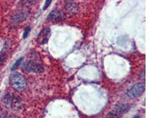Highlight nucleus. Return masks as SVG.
Returning a JSON list of instances; mask_svg holds the SVG:
<instances>
[{
	"mask_svg": "<svg viewBox=\"0 0 158 118\" xmlns=\"http://www.w3.org/2000/svg\"><path fill=\"white\" fill-rule=\"evenodd\" d=\"M10 84L14 90L18 92L23 91L27 87V82L25 78L18 73L11 75L10 77Z\"/></svg>",
	"mask_w": 158,
	"mask_h": 118,
	"instance_id": "f257e3e1",
	"label": "nucleus"
},
{
	"mask_svg": "<svg viewBox=\"0 0 158 118\" xmlns=\"http://www.w3.org/2000/svg\"><path fill=\"white\" fill-rule=\"evenodd\" d=\"M4 105L9 109L18 110L22 106L23 103L21 98L13 93H9L3 98Z\"/></svg>",
	"mask_w": 158,
	"mask_h": 118,
	"instance_id": "f03ea898",
	"label": "nucleus"
},
{
	"mask_svg": "<svg viewBox=\"0 0 158 118\" xmlns=\"http://www.w3.org/2000/svg\"><path fill=\"white\" fill-rule=\"evenodd\" d=\"M145 90V85L141 83H137L129 88L124 92L125 98L133 99L140 96Z\"/></svg>",
	"mask_w": 158,
	"mask_h": 118,
	"instance_id": "7ed1b4c3",
	"label": "nucleus"
},
{
	"mask_svg": "<svg viewBox=\"0 0 158 118\" xmlns=\"http://www.w3.org/2000/svg\"><path fill=\"white\" fill-rule=\"evenodd\" d=\"M130 109V106L127 103H122L116 106L106 116L105 118H121L127 113Z\"/></svg>",
	"mask_w": 158,
	"mask_h": 118,
	"instance_id": "20e7f679",
	"label": "nucleus"
},
{
	"mask_svg": "<svg viewBox=\"0 0 158 118\" xmlns=\"http://www.w3.org/2000/svg\"><path fill=\"white\" fill-rule=\"evenodd\" d=\"M23 70L27 73H40L43 72V68L42 65L33 61H27L22 66Z\"/></svg>",
	"mask_w": 158,
	"mask_h": 118,
	"instance_id": "39448f33",
	"label": "nucleus"
},
{
	"mask_svg": "<svg viewBox=\"0 0 158 118\" xmlns=\"http://www.w3.org/2000/svg\"><path fill=\"white\" fill-rule=\"evenodd\" d=\"M48 18L52 22H60L65 20L66 15L62 11L55 10L52 11L48 16Z\"/></svg>",
	"mask_w": 158,
	"mask_h": 118,
	"instance_id": "423d86ee",
	"label": "nucleus"
},
{
	"mask_svg": "<svg viewBox=\"0 0 158 118\" xmlns=\"http://www.w3.org/2000/svg\"><path fill=\"white\" fill-rule=\"evenodd\" d=\"M50 35V29L49 28H45L43 29L39 33L37 41L39 44H45L47 41Z\"/></svg>",
	"mask_w": 158,
	"mask_h": 118,
	"instance_id": "0eeeda50",
	"label": "nucleus"
},
{
	"mask_svg": "<svg viewBox=\"0 0 158 118\" xmlns=\"http://www.w3.org/2000/svg\"><path fill=\"white\" fill-rule=\"evenodd\" d=\"M28 16V13L25 11H20L13 17L15 22H21L24 20Z\"/></svg>",
	"mask_w": 158,
	"mask_h": 118,
	"instance_id": "6e6552de",
	"label": "nucleus"
},
{
	"mask_svg": "<svg viewBox=\"0 0 158 118\" xmlns=\"http://www.w3.org/2000/svg\"><path fill=\"white\" fill-rule=\"evenodd\" d=\"M66 9L69 13H76L78 11V6L72 1H68L66 5Z\"/></svg>",
	"mask_w": 158,
	"mask_h": 118,
	"instance_id": "1a4fd4ad",
	"label": "nucleus"
},
{
	"mask_svg": "<svg viewBox=\"0 0 158 118\" xmlns=\"http://www.w3.org/2000/svg\"><path fill=\"white\" fill-rule=\"evenodd\" d=\"M22 60H23V57H21V58H20L18 59V60L16 62V63L14 64L12 68H11V70H12V71L15 70L16 69H17L18 68V67L19 66L20 64L21 63Z\"/></svg>",
	"mask_w": 158,
	"mask_h": 118,
	"instance_id": "9d476101",
	"label": "nucleus"
},
{
	"mask_svg": "<svg viewBox=\"0 0 158 118\" xmlns=\"http://www.w3.org/2000/svg\"><path fill=\"white\" fill-rule=\"evenodd\" d=\"M30 31V28L29 27H27L25 28L24 31V33H23V38H26L27 37Z\"/></svg>",
	"mask_w": 158,
	"mask_h": 118,
	"instance_id": "9b49d317",
	"label": "nucleus"
},
{
	"mask_svg": "<svg viewBox=\"0 0 158 118\" xmlns=\"http://www.w3.org/2000/svg\"><path fill=\"white\" fill-rule=\"evenodd\" d=\"M6 56V53H3V54H0V66H1L3 63L4 61L5 60Z\"/></svg>",
	"mask_w": 158,
	"mask_h": 118,
	"instance_id": "f8f14e48",
	"label": "nucleus"
},
{
	"mask_svg": "<svg viewBox=\"0 0 158 118\" xmlns=\"http://www.w3.org/2000/svg\"><path fill=\"white\" fill-rule=\"evenodd\" d=\"M51 3H52L51 0H48V1H46L44 7H43V10H46V9L48 8V7L49 6V5L51 4Z\"/></svg>",
	"mask_w": 158,
	"mask_h": 118,
	"instance_id": "ddd939ff",
	"label": "nucleus"
},
{
	"mask_svg": "<svg viewBox=\"0 0 158 118\" xmlns=\"http://www.w3.org/2000/svg\"><path fill=\"white\" fill-rule=\"evenodd\" d=\"M7 118H20V117H19L16 115H10Z\"/></svg>",
	"mask_w": 158,
	"mask_h": 118,
	"instance_id": "4468645a",
	"label": "nucleus"
},
{
	"mask_svg": "<svg viewBox=\"0 0 158 118\" xmlns=\"http://www.w3.org/2000/svg\"><path fill=\"white\" fill-rule=\"evenodd\" d=\"M133 118H140V116H138V115H136V116H134Z\"/></svg>",
	"mask_w": 158,
	"mask_h": 118,
	"instance_id": "2eb2a0df",
	"label": "nucleus"
},
{
	"mask_svg": "<svg viewBox=\"0 0 158 118\" xmlns=\"http://www.w3.org/2000/svg\"><path fill=\"white\" fill-rule=\"evenodd\" d=\"M0 114H1V110H0Z\"/></svg>",
	"mask_w": 158,
	"mask_h": 118,
	"instance_id": "dca6fc26",
	"label": "nucleus"
}]
</instances>
